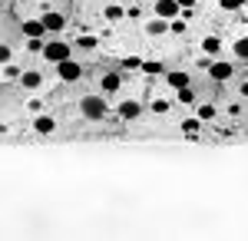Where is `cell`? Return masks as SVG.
I'll return each instance as SVG.
<instances>
[{"label":"cell","mask_w":248,"mask_h":241,"mask_svg":"<svg viewBox=\"0 0 248 241\" xmlns=\"http://www.w3.org/2000/svg\"><path fill=\"white\" fill-rule=\"evenodd\" d=\"M222 7H225V10H242L245 0H222Z\"/></svg>","instance_id":"25"},{"label":"cell","mask_w":248,"mask_h":241,"mask_svg":"<svg viewBox=\"0 0 248 241\" xmlns=\"http://www.w3.org/2000/svg\"><path fill=\"white\" fill-rule=\"evenodd\" d=\"M14 3H30V0H14Z\"/></svg>","instance_id":"29"},{"label":"cell","mask_w":248,"mask_h":241,"mask_svg":"<svg viewBox=\"0 0 248 241\" xmlns=\"http://www.w3.org/2000/svg\"><path fill=\"white\" fill-rule=\"evenodd\" d=\"M166 79H169L172 90H182V86H189V73H182V70H172V73H166Z\"/></svg>","instance_id":"10"},{"label":"cell","mask_w":248,"mask_h":241,"mask_svg":"<svg viewBox=\"0 0 248 241\" xmlns=\"http://www.w3.org/2000/svg\"><path fill=\"white\" fill-rule=\"evenodd\" d=\"M212 116H215V106H212V103H202V106H199V116H195V119H199V122H205V119H212Z\"/></svg>","instance_id":"16"},{"label":"cell","mask_w":248,"mask_h":241,"mask_svg":"<svg viewBox=\"0 0 248 241\" xmlns=\"http://www.w3.org/2000/svg\"><path fill=\"white\" fill-rule=\"evenodd\" d=\"M119 116H123V119H139V116H142V103L123 99V103H119Z\"/></svg>","instance_id":"7"},{"label":"cell","mask_w":248,"mask_h":241,"mask_svg":"<svg viewBox=\"0 0 248 241\" xmlns=\"http://www.w3.org/2000/svg\"><path fill=\"white\" fill-rule=\"evenodd\" d=\"M202 50H205L209 56H215L218 50H222V40H218V37H205V40H202Z\"/></svg>","instance_id":"14"},{"label":"cell","mask_w":248,"mask_h":241,"mask_svg":"<svg viewBox=\"0 0 248 241\" xmlns=\"http://www.w3.org/2000/svg\"><path fill=\"white\" fill-rule=\"evenodd\" d=\"M40 83H43V76L33 73V70H30V73H20V86H23V90H37Z\"/></svg>","instance_id":"11"},{"label":"cell","mask_w":248,"mask_h":241,"mask_svg":"<svg viewBox=\"0 0 248 241\" xmlns=\"http://www.w3.org/2000/svg\"><path fill=\"white\" fill-rule=\"evenodd\" d=\"M153 109H155V112H169V103H166V99H155Z\"/></svg>","instance_id":"28"},{"label":"cell","mask_w":248,"mask_h":241,"mask_svg":"<svg viewBox=\"0 0 248 241\" xmlns=\"http://www.w3.org/2000/svg\"><path fill=\"white\" fill-rule=\"evenodd\" d=\"M40 53H43L46 63H60V60H66V56H70V43H66V40H46Z\"/></svg>","instance_id":"1"},{"label":"cell","mask_w":248,"mask_h":241,"mask_svg":"<svg viewBox=\"0 0 248 241\" xmlns=\"http://www.w3.org/2000/svg\"><path fill=\"white\" fill-rule=\"evenodd\" d=\"M3 76H7V79H17V76H20V66H14V63H3Z\"/></svg>","instance_id":"23"},{"label":"cell","mask_w":248,"mask_h":241,"mask_svg":"<svg viewBox=\"0 0 248 241\" xmlns=\"http://www.w3.org/2000/svg\"><path fill=\"white\" fill-rule=\"evenodd\" d=\"M79 112L86 116V119H103L106 116V99L103 96H83V103H79Z\"/></svg>","instance_id":"2"},{"label":"cell","mask_w":248,"mask_h":241,"mask_svg":"<svg viewBox=\"0 0 248 241\" xmlns=\"http://www.w3.org/2000/svg\"><path fill=\"white\" fill-rule=\"evenodd\" d=\"M43 23L40 20H23V37H43Z\"/></svg>","instance_id":"12"},{"label":"cell","mask_w":248,"mask_h":241,"mask_svg":"<svg viewBox=\"0 0 248 241\" xmlns=\"http://www.w3.org/2000/svg\"><path fill=\"white\" fill-rule=\"evenodd\" d=\"M0 63H10V46L7 43H0Z\"/></svg>","instance_id":"27"},{"label":"cell","mask_w":248,"mask_h":241,"mask_svg":"<svg viewBox=\"0 0 248 241\" xmlns=\"http://www.w3.org/2000/svg\"><path fill=\"white\" fill-rule=\"evenodd\" d=\"M166 30H169V20H153V23H149V33H153V37L166 33Z\"/></svg>","instance_id":"18"},{"label":"cell","mask_w":248,"mask_h":241,"mask_svg":"<svg viewBox=\"0 0 248 241\" xmlns=\"http://www.w3.org/2000/svg\"><path fill=\"white\" fill-rule=\"evenodd\" d=\"M40 23H43V30H46V33H60V30L66 27V17H63L60 10H46V14L40 17Z\"/></svg>","instance_id":"4"},{"label":"cell","mask_w":248,"mask_h":241,"mask_svg":"<svg viewBox=\"0 0 248 241\" xmlns=\"http://www.w3.org/2000/svg\"><path fill=\"white\" fill-rule=\"evenodd\" d=\"M199 126H202L199 119H186V122H182V132H186V136H195V132H199Z\"/></svg>","instance_id":"21"},{"label":"cell","mask_w":248,"mask_h":241,"mask_svg":"<svg viewBox=\"0 0 248 241\" xmlns=\"http://www.w3.org/2000/svg\"><path fill=\"white\" fill-rule=\"evenodd\" d=\"M169 30H172V33H186V30H189V27H186V20L172 17V20H169Z\"/></svg>","instance_id":"22"},{"label":"cell","mask_w":248,"mask_h":241,"mask_svg":"<svg viewBox=\"0 0 248 241\" xmlns=\"http://www.w3.org/2000/svg\"><path fill=\"white\" fill-rule=\"evenodd\" d=\"M33 129H37L40 136H50V132L57 129V119H53V116H37V119H33Z\"/></svg>","instance_id":"9"},{"label":"cell","mask_w":248,"mask_h":241,"mask_svg":"<svg viewBox=\"0 0 248 241\" xmlns=\"http://www.w3.org/2000/svg\"><path fill=\"white\" fill-rule=\"evenodd\" d=\"M119 86H123V76H119V73H106V76H103V83H99L103 93H119Z\"/></svg>","instance_id":"8"},{"label":"cell","mask_w":248,"mask_h":241,"mask_svg":"<svg viewBox=\"0 0 248 241\" xmlns=\"http://www.w3.org/2000/svg\"><path fill=\"white\" fill-rule=\"evenodd\" d=\"M27 50L30 53H40L43 50V37H27Z\"/></svg>","instance_id":"20"},{"label":"cell","mask_w":248,"mask_h":241,"mask_svg":"<svg viewBox=\"0 0 248 241\" xmlns=\"http://www.w3.org/2000/svg\"><path fill=\"white\" fill-rule=\"evenodd\" d=\"M77 43H79V46H83V50H93L96 43H99V37H79Z\"/></svg>","instance_id":"24"},{"label":"cell","mask_w":248,"mask_h":241,"mask_svg":"<svg viewBox=\"0 0 248 241\" xmlns=\"http://www.w3.org/2000/svg\"><path fill=\"white\" fill-rule=\"evenodd\" d=\"M139 63H142L139 56H126V60H123V66H126V70H139Z\"/></svg>","instance_id":"26"},{"label":"cell","mask_w":248,"mask_h":241,"mask_svg":"<svg viewBox=\"0 0 248 241\" xmlns=\"http://www.w3.org/2000/svg\"><path fill=\"white\" fill-rule=\"evenodd\" d=\"M103 14H106V20H113V23H116V20H123V7H119V3H109Z\"/></svg>","instance_id":"17"},{"label":"cell","mask_w":248,"mask_h":241,"mask_svg":"<svg viewBox=\"0 0 248 241\" xmlns=\"http://www.w3.org/2000/svg\"><path fill=\"white\" fill-rule=\"evenodd\" d=\"M139 70H142V73H149V76H159V73H166V66H162L159 60H142V63H139Z\"/></svg>","instance_id":"13"},{"label":"cell","mask_w":248,"mask_h":241,"mask_svg":"<svg viewBox=\"0 0 248 241\" xmlns=\"http://www.w3.org/2000/svg\"><path fill=\"white\" fill-rule=\"evenodd\" d=\"M175 96H179V103H182V106H192V103H195V93H192L189 86H182V90H175Z\"/></svg>","instance_id":"15"},{"label":"cell","mask_w":248,"mask_h":241,"mask_svg":"<svg viewBox=\"0 0 248 241\" xmlns=\"http://www.w3.org/2000/svg\"><path fill=\"white\" fill-rule=\"evenodd\" d=\"M209 76L215 83H225V79L235 76V66H232V63H209Z\"/></svg>","instance_id":"5"},{"label":"cell","mask_w":248,"mask_h":241,"mask_svg":"<svg viewBox=\"0 0 248 241\" xmlns=\"http://www.w3.org/2000/svg\"><path fill=\"white\" fill-rule=\"evenodd\" d=\"M179 3L175 0H155V17L159 20H172V17H179Z\"/></svg>","instance_id":"6"},{"label":"cell","mask_w":248,"mask_h":241,"mask_svg":"<svg viewBox=\"0 0 248 241\" xmlns=\"http://www.w3.org/2000/svg\"><path fill=\"white\" fill-rule=\"evenodd\" d=\"M232 50H235V56H238V60H245V53H248L245 37H238V40H235V46H232Z\"/></svg>","instance_id":"19"},{"label":"cell","mask_w":248,"mask_h":241,"mask_svg":"<svg viewBox=\"0 0 248 241\" xmlns=\"http://www.w3.org/2000/svg\"><path fill=\"white\" fill-rule=\"evenodd\" d=\"M57 73H60L63 83H77L79 76H83V66H79L73 56H66V60H60V63H57Z\"/></svg>","instance_id":"3"}]
</instances>
